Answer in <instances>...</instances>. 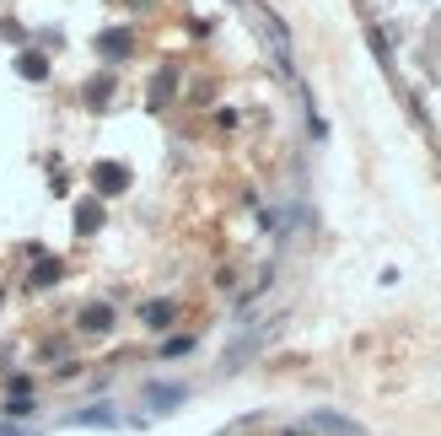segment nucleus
Listing matches in <instances>:
<instances>
[{
  "label": "nucleus",
  "mask_w": 441,
  "mask_h": 436,
  "mask_svg": "<svg viewBox=\"0 0 441 436\" xmlns=\"http://www.w3.org/2000/svg\"><path fill=\"white\" fill-rule=\"evenodd\" d=\"M81 426H113V420H119V410H81Z\"/></svg>",
  "instance_id": "nucleus-1"
},
{
  "label": "nucleus",
  "mask_w": 441,
  "mask_h": 436,
  "mask_svg": "<svg viewBox=\"0 0 441 436\" xmlns=\"http://www.w3.org/2000/svg\"><path fill=\"white\" fill-rule=\"evenodd\" d=\"M312 426H323L328 436H355V426H350V420H334V415H318Z\"/></svg>",
  "instance_id": "nucleus-2"
},
{
  "label": "nucleus",
  "mask_w": 441,
  "mask_h": 436,
  "mask_svg": "<svg viewBox=\"0 0 441 436\" xmlns=\"http://www.w3.org/2000/svg\"><path fill=\"white\" fill-rule=\"evenodd\" d=\"M145 404H151V410H173V404H183V394H178V388H167V394H151Z\"/></svg>",
  "instance_id": "nucleus-3"
}]
</instances>
